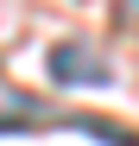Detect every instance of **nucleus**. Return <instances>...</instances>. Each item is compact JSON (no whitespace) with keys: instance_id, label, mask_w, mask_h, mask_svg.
Wrapping results in <instances>:
<instances>
[{"instance_id":"obj_1","label":"nucleus","mask_w":139,"mask_h":146,"mask_svg":"<svg viewBox=\"0 0 139 146\" xmlns=\"http://www.w3.org/2000/svg\"><path fill=\"white\" fill-rule=\"evenodd\" d=\"M51 83H63V89H108L114 64L95 57V44H57L51 51Z\"/></svg>"},{"instance_id":"obj_2","label":"nucleus","mask_w":139,"mask_h":146,"mask_svg":"<svg viewBox=\"0 0 139 146\" xmlns=\"http://www.w3.org/2000/svg\"><path fill=\"white\" fill-rule=\"evenodd\" d=\"M114 19H120L127 32H139V0H114Z\"/></svg>"}]
</instances>
